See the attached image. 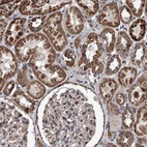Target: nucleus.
<instances>
[{
	"mask_svg": "<svg viewBox=\"0 0 147 147\" xmlns=\"http://www.w3.org/2000/svg\"><path fill=\"white\" fill-rule=\"evenodd\" d=\"M126 4L129 5V7L131 9L134 16L140 17L143 11V7H144L145 1H140V0H129L126 1Z\"/></svg>",
	"mask_w": 147,
	"mask_h": 147,
	"instance_id": "393cba45",
	"label": "nucleus"
},
{
	"mask_svg": "<svg viewBox=\"0 0 147 147\" xmlns=\"http://www.w3.org/2000/svg\"><path fill=\"white\" fill-rule=\"evenodd\" d=\"M63 58H64V62L68 67H73L75 65V59H76V55L71 49H67L63 54Z\"/></svg>",
	"mask_w": 147,
	"mask_h": 147,
	"instance_id": "c85d7f7f",
	"label": "nucleus"
},
{
	"mask_svg": "<svg viewBox=\"0 0 147 147\" xmlns=\"http://www.w3.org/2000/svg\"><path fill=\"white\" fill-rule=\"evenodd\" d=\"M69 3L68 1H57V0H40V1H25L20 6V11L23 15H46L55 11Z\"/></svg>",
	"mask_w": 147,
	"mask_h": 147,
	"instance_id": "423d86ee",
	"label": "nucleus"
},
{
	"mask_svg": "<svg viewBox=\"0 0 147 147\" xmlns=\"http://www.w3.org/2000/svg\"><path fill=\"white\" fill-rule=\"evenodd\" d=\"M98 22L104 26L118 27L119 26V13L115 3L106 4L102 9V13L98 16Z\"/></svg>",
	"mask_w": 147,
	"mask_h": 147,
	"instance_id": "1a4fd4ad",
	"label": "nucleus"
},
{
	"mask_svg": "<svg viewBox=\"0 0 147 147\" xmlns=\"http://www.w3.org/2000/svg\"><path fill=\"white\" fill-rule=\"evenodd\" d=\"M121 66V60L117 55H113L109 59L106 67V74L107 75H114L118 71V69Z\"/></svg>",
	"mask_w": 147,
	"mask_h": 147,
	"instance_id": "412c9836",
	"label": "nucleus"
},
{
	"mask_svg": "<svg viewBox=\"0 0 147 147\" xmlns=\"http://www.w3.org/2000/svg\"><path fill=\"white\" fill-rule=\"evenodd\" d=\"M27 92L32 98H42L44 96L46 92L45 86L42 84V82L40 81H32L30 82V84L27 86Z\"/></svg>",
	"mask_w": 147,
	"mask_h": 147,
	"instance_id": "6ab92c4d",
	"label": "nucleus"
},
{
	"mask_svg": "<svg viewBox=\"0 0 147 147\" xmlns=\"http://www.w3.org/2000/svg\"><path fill=\"white\" fill-rule=\"evenodd\" d=\"M20 1H13V2H1V15L4 17H9L13 11H16V8L18 7V4Z\"/></svg>",
	"mask_w": 147,
	"mask_h": 147,
	"instance_id": "a878e982",
	"label": "nucleus"
},
{
	"mask_svg": "<svg viewBox=\"0 0 147 147\" xmlns=\"http://www.w3.org/2000/svg\"><path fill=\"white\" fill-rule=\"evenodd\" d=\"M129 100L133 105L139 106L146 100V78L143 76L138 80L136 84L131 87L129 91Z\"/></svg>",
	"mask_w": 147,
	"mask_h": 147,
	"instance_id": "9b49d317",
	"label": "nucleus"
},
{
	"mask_svg": "<svg viewBox=\"0 0 147 147\" xmlns=\"http://www.w3.org/2000/svg\"><path fill=\"white\" fill-rule=\"evenodd\" d=\"M4 27H5V21L1 20V36H2L3 32H4Z\"/></svg>",
	"mask_w": 147,
	"mask_h": 147,
	"instance_id": "72a5a7b5",
	"label": "nucleus"
},
{
	"mask_svg": "<svg viewBox=\"0 0 147 147\" xmlns=\"http://www.w3.org/2000/svg\"><path fill=\"white\" fill-rule=\"evenodd\" d=\"M136 77H137V71L135 68L129 67V66L123 67L118 75L119 82L124 87L131 86L134 83L135 80H136Z\"/></svg>",
	"mask_w": 147,
	"mask_h": 147,
	"instance_id": "f3484780",
	"label": "nucleus"
},
{
	"mask_svg": "<svg viewBox=\"0 0 147 147\" xmlns=\"http://www.w3.org/2000/svg\"><path fill=\"white\" fill-rule=\"evenodd\" d=\"M145 27H146V25H145L144 20H142V19L137 20L129 28V33H131V38L134 40H137V42L141 40L144 37Z\"/></svg>",
	"mask_w": 147,
	"mask_h": 147,
	"instance_id": "a211bd4d",
	"label": "nucleus"
},
{
	"mask_svg": "<svg viewBox=\"0 0 147 147\" xmlns=\"http://www.w3.org/2000/svg\"><path fill=\"white\" fill-rule=\"evenodd\" d=\"M120 18L121 21L123 22V24H129L133 19V15H131V11L129 9L127 6H122L120 8Z\"/></svg>",
	"mask_w": 147,
	"mask_h": 147,
	"instance_id": "c756f323",
	"label": "nucleus"
},
{
	"mask_svg": "<svg viewBox=\"0 0 147 147\" xmlns=\"http://www.w3.org/2000/svg\"><path fill=\"white\" fill-rule=\"evenodd\" d=\"M145 57V45L144 44H138L135 47L131 53V62L135 65H139L144 60Z\"/></svg>",
	"mask_w": 147,
	"mask_h": 147,
	"instance_id": "aec40b11",
	"label": "nucleus"
},
{
	"mask_svg": "<svg viewBox=\"0 0 147 147\" xmlns=\"http://www.w3.org/2000/svg\"><path fill=\"white\" fill-rule=\"evenodd\" d=\"M131 47V40L124 31H120L118 33L116 40V51L121 57L126 58L129 56V50Z\"/></svg>",
	"mask_w": 147,
	"mask_h": 147,
	"instance_id": "f8f14e48",
	"label": "nucleus"
},
{
	"mask_svg": "<svg viewBox=\"0 0 147 147\" xmlns=\"http://www.w3.org/2000/svg\"><path fill=\"white\" fill-rule=\"evenodd\" d=\"M0 55H1L0 57V80H1V88H3L6 80L11 78L16 74L18 63L11 51L6 48L1 47Z\"/></svg>",
	"mask_w": 147,
	"mask_h": 147,
	"instance_id": "0eeeda50",
	"label": "nucleus"
},
{
	"mask_svg": "<svg viewBox=\"0 0 147 147\" xmlns=\"http://www.w3.org/2000/svg\"><path fill=\"white\" fill-rule=\"evenodd\" d=\"M102 69H104V66H102V62L95 61V62L92 64V73L94 74L95 76H97V75H100V74L102 73Z\"/></svg>",
	"mask_w": 147,
	"mask_h": 147,
	"instance_id": "2f4dec72",
	"label": "nucleus"
},
{
	"mask_svg": "<svg viewBox=\"0 0 147 147\" xmlns=\"http://www.w3.org/2000/svg\"><path fill=\"white\" fill-rule=\"evenodd\" d=\"M13 92H16V82L15 81H9L7 82V84L4 87V94L6 96L13 94Z\"/></svg>",
	"mask_w": 147,
	"mask_h": 147,
	"instance_id": "7c9ffc66",
	"label": "nucleus"
},
{
	"mask_svg": "<svg viewBox=\"0 0 147 147\" xmlns=\"http://www.w3.org/2000/svg\"><path fill=\"white\" fill-rule=\"evenodd\" d=\"M117 88V84H116L115 80L113 79H106L102 82V84L100 85V92L102 98L106 102L111 100V98L113 97L115 90Z\"/></svg>",
	"mask_w": 147,
	"mask_h": 147,
	"instance_id": "2eb2a0df",
	"label": "nucleus"
},
{
	"mask_svg": "<svg viewBox=\"0 0 147 147\" xmlns=\"http://www.w3.org/2000/svg\"><path fill=\"white\" fill-rule=\"evenodd\" d=\"M134 142V136L131 131H121L117 138V144L121 147H129Z\"/></svg>",
	"mask_w": 147,
	"mask_h": 147,
	"instance_id": "5701e85b",
	"label": "nucleus"
},
{
	"mask_svg": "<svg viewBox=\"0 0 147 147\" xmlns=\"http://www.w3.org/2000/svg\"><path fill=\"white\" fill-rule=\"evenodd\" d=\"M78 4L86 11L89 15H94L98 11V2L94 0H89V1H78Z\"/></svg>",
	"mask_w": 147,
	"mask_h": 147,
	"instance_id": "bb28decb",
	"label": "nucleus"
},
{
	"mask_svg": "<svg viewBox=\"0 0 147 147\" xmlns=\"http://www.w3.org/2000/svg\"><path fill=\"white\" fill-rule=\"evenodd\" d=\"M13 100L17 105L21 107L26 113H31L35 107V102L32 98L25 95V93L22 90H17L13 93Z\"/></svg>",
	"mask_w": 147,
	"mask_h": 147,
	"instance_id": "4468645a",
	"label": "nucleus"
},
{
	"mask_svg": "<svg viewBox=\"0 0 147 147\" xmlns=\"http://www.w3.org/2000/svg\"><path fill=\"white\" fill-rule=\"evenodd\" d=\"M38 126L51 146H92L102 135L104 113L92 91L64 84L44 100L38 110Z\"/></svg>",
	"mask_w": 147,
	"mask_h": 147,
	"instance_id": "f257e3e1",
	"label": "nucleus"
},
{
	"mask_svg": "<svg viewBox=\"0 0 147 147\" xmlns=\"http://www.w3.org/2000/svg\"><path fill=\"white\" fill-rule=\"evenodd\" d=\"M32 79V74L31 71H29L28 66H23L21 69V71L18 75V82L19 84L21 85L22 87L28 86L30 84V82Z\"/></svg>",
	"mask_w": 147,
	"mask_h": 147,
	"instance_id": "4be33fe9",
	"label": "nucleus"
},
{
	"mask_svg": "<svg viewBox=\"0 0 147 147\" xmlns=\"http://www.w3.org/2000/svg\"><path fill=\"white\" fill-rule=\"evenodd\" d=\"M16 54L22 62L29 60V67L37 73L56 60V52L45 35L32 33L19 40L16 45Z\"/></svg>",
	"mask_w": 147,
	"mask_h": 147,
	"instance_id": "f03ea898",
	"label": "nucleus"
},
{
	"mask_svg": "<svg viewBox=\"0 0 147 147\" xmlns=\"http://www.w3.org/2000/svg\"><path fill=\"white\" fill-rule=\"evenodd\" d=\"M102 54L100 38L95 33H90L82 47V55L79 65L82 69H87L97 60Z\"/></svg>",
	"mask_w": 147,
	"mask_h": 147,
	"instance_id": "39448f33",
	"label": "nucleus"
},
{
	"mask_svg": "<svg viewBox=\"0 0 147 147\" xmlns=\"http://www.w3.org/2000/svg\"><path fill=\"white\" fill-rule=\"evenodd\" d=\"M109 109H113V105H112V104H109ZM114 113L117 114V113H118V111H117V110L114 111Z\"/></svg>",
	"mask_w": 147,
	"mask_h": 147,
	"instance_id": "c9c22d12",
	"label": "nucleus"
},
{
	"mask_svg": "<svg viewBox=\"0 0 147 147\" xmlns=\"http://www.w3.org/2000/svg\"><path fill=\"white\" fill-rule=\"evenodd\" d=\"M141 146V145H143V146H145V145H146V143H145V139H142V141H140V139H139V142H138V143H137V145L136 146Z\"/></svg>",
	"mask_w": 147,
	"mask_h": 147,
	"instance_id": "f704fd0d",
	"label": "nucleus"
},
{
	"mask_svg": "<svg viewBox=\"0 0 147 147\" xmlns=\"http://www.w3.org/2000/svg\"><path fill=\"white\" fill-rule=\"evenodd\" d=\"M115 40L116 37L114 30L110 28H106L102 30L100 36V46H102V49H104L107 53H111L114 50V47H115Z\"/></svg>",
	"mask_w": 147,
	"mask_h": 147,
	"instance_id": "ddd939ff",
	"label": "nucleus"
},
{
	"mask_svg": "<svg viewBox=\"0 0 147 147\" xmlns=\"http://www.w3.org/2000/svg\"><path fill=\"white\" fill-rule=\"evenodd\" d=\"M65 27L71 34H78L84 27V19L76 6H71L65 13Z\"/></svg>",
	"mask_w": 147,
	"mask_h": 147,
	"instance_id": "6e6552de",
	"label": "nucleus"
},
{
	"mask_svg": "<svg viewBox=\"0 0 147 147\" xmlns=\"http://www.w3.org/2000/svg\"><path fill=\"white\" fill-rule=\"evenodd\" d=\"M24 23L25 19L16 18L9 24L5 34V42L7 46H13L22 36L24 31Z\"/></svg>",
	"mask_w": 147,
	"mask_h": 147,
	"instance_id": "9d476101",
	"label": "nucleus"
},
{
	"mask_svg": "<svg viewBox=\"0 0 147 147\" xmlns=\"http://www.w3.org/2000/svg\"><path fill=\"white\" fill-rule=\"evenodd\" d=\"M115 100L119 106H122L125 102V96H124L123 93H118L115 96Z\"/></svg>",
	"mask_w": 147,
	"mask_h": 147,
	"instance_id": "473e14b6",
	"label": "nucleus"
},
{
	"mask_svg": "<svg viewBox=\"0 0 147 147\" xmlns=\"http://www.w3.org/2000/svg\"><path fill=\"white\" fill-rule=\"evenodd\" d=\"M61 20H62V15L60 13H53L52 16L46 20L44 24V31L47 34L51 44L54 46V49L59 52L62 51L67 44L65 33L63 32L61 26Z\"/></svg>",
	"mask_w": 147,
	"mask_h": 147,
	"instance_id": "20e7f679",
	"label": "nucleus"
},
{
	"mask_svg": "<svg viewBox=\"0 0 147 147\" xmlns=\"http://www.w3.org/2000/svg\"><path fill=\"white\" fill-rule=\"evenodd\" d=\"M28 119L8 102H1V146L27 145Z\"/></svg>",
	"mask_w": 147,
	"mask_h": 147,
	"instance_id": "7ed1b4c3",
	"label": "nucleus"
},
{
	"mask_svg": "<svg viewBox=\"0 0 147 147\" xmlns=\"http://www.w3.org/2000/svg\"><path fill=\"white\" fill-rule=\"evenodd\" d=\"M44 20H45V17L44 16H40V17H36V18H32L29 20V23H28V27L29 29L31 30L32 32L34 33H36L42 28L44 26Z\"/></svg>",
	"mask_w": 147,
	"mask_h": 147,
	"instance_id": "cd10ccee",
	"label": "nucleus"
},
{
	"mask_svg": "<svg viewBox=\"0 0 147 147\" xmlns=\"http://www.w3.org/2000/svg\"><path fill=\"white\" fill-rule=\"evenodd\" d=\"M147 120H146V105L140 108L138 111L137 122L135 124V133L139 137L145 136L147 133Z\"/></svg>",
	"mask_w": 147,
	"mask_h": 147,
	"instance_id": "dca6fc26",
	"label": "nucleus"
},
{
	"mask_svg": "<svg viewBox=\"0 0 147 147\" xmlns=\"http://www.w3.org/2000/svg\"><path fill=\"white\" fill-rule=\"evenodd\" d=\"M134 111L131 110V107H126L122 113V126L124 129H129L134 124Z\"/></svg>",
	"mask_w": 147,
	"mask_h": 147,
	"instance_id": "b1692460",
	"label": "nucleus"
}]
</instances>
